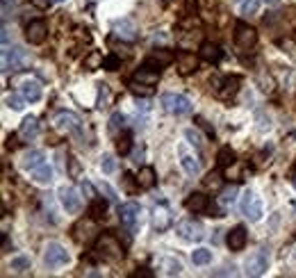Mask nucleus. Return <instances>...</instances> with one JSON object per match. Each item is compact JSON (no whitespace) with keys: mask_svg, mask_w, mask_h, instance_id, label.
Instances as JSON below:
<instances>
[{"mask_svg":"<svg viewBox=\"0 0 296 278\" xmlns=\"http://www.w3.org/2000/svg\"><path fill=\"white\" fill-rule=\"evenodd\" d=\"M94 253H96V258H100L103 262H116L123 258V246H121V242L116 240L114 235L105 233V235H100L98 240H96Z\"/></svg>","mask_w":296,"mask_h":278,"instance_id":"nucleus-1","label":"nucleus"},{"mask_svg":"<svg viewBox=\"0 0 296 278\" xmlns=\"http://www.w3.org/2000/svg\"><path fill=\"white\" fill-rule=\"evenodd\" d=\"M25 66H30V55H28V50H23L21 46H12V48L5 46V53H3L5 73L21 71V69H25Z\"/></svg>","mask_w":296,"mask_h":278,"instance_id":"nucleus-2","label":"nucleus"},{"mask_svg":"<svg viewBox=\"0 0 296 278\" xmlns=\"http://www.w3.org/2000/svg\"><path fill=\"white\" fill-rule=\"evenodd\" d=\"M159 105L173 116H187V114H192V110H194L192 100L182 94H162Z\"/></svg>","mask_w":296,"mask_h":278,"instance_id":"nucleus-3","label":"nucleus"},{"mask_svg":"<svg viewBox=\"0 0 296 278\" xmlns=\"http://www.w3.org/2000/svg\"><path fill=\"white\" fill-rule=\"evenodd\" d=\"M139 219H142V206L134 201H128L119 208V221L123 228H128L130 233H137Z\"/></svg>","mask_w":296,"mask_h":278,"instance_id":"nucleus-4","label":"nucleus"},{"mask_svg":"<svg viewBox=\"0 0 296 278\" xmlns=\"http://www.w3.org/2000/svg\"><path fill=\"white\" fill-rule=\"evenodd\" d=\"M69 260H71V256H69V251H66L62 244H57V242H48L46 244V253H43V265H46V267L57 269V267L69 265Z\"/></svg>","mask_w":296,"mask_h":278,"instance_id":"nucleus-5","label":"nucleus"},{"mask_svg":"<svg viewBox=\"0 0 296 278\" xmlns=\"http://www.w3.org/2000/svg\"><path fill=\"white\" fill-rule=\"evenodd\" d=\"M239 210L249 221H260L262 219V201L255 192L246 189L244 196H241V203H239Z\"/></svg>","mask_w":296,"mask_h":278,"instance_id":"nucleus-6","label":"nucleus"},{"mask_svg":"<svg viewBox=\"0 0 296 278\" xmlns=\"http://www.w3.org/2000/svg\"><path fill=\"white\" fill-rule=\"evenodd\" d=\"M176 233L180 240L185 242H201L205 237V228H203L201 221H194V219H187V221H180L176 226Z\"/></svg>","mask_w":296,"mask_h":278,"instance_id":"nucleus-7","label":"nucleus"},{"mask_svg":"<svg viewBox=\"0 0 296 278\" xmlns=\"http://www.w3.org/2000/svg\"><path fill=\"white\" fill-rule=\"evenodd\" d=\"M57 198H60L62 208L66 210V214H77L82 210V198L75 187H62L57 192Z\"/></svg>","mask_w":296,"mask_h":278,"instance_id":"nucleus-8","label":"nucleus"},{"mask_svg":"<svg viewBox=\"0 0 296 278\" xmlns=\"http://www.w3.org/2000/svg\"><path fill=\"white\" fill-rule=\"evenodd\" d=\"M235 43L241 50H249V48H253L255 43H258V32H255L249 23L239 21L235 26Z\"/></svg>","mask_w":296,"mask_h":278,"instance_id":"nucleus-9","label":"nucleus"},{"mask_svg":"<svg viewBox=\"0 0 296 278\" xmlns=\"http://www.w3.org/2000/svg\"><path fill=\"white\" fill-rule=\"evenodd\" d=\"M266 269H269V251H266V248H258V251L246 260V274L262 276Z\"/></svg>","mask_w":296,"mask_h":278,"instance_id":"nucleus-10","label":"nucleus"},{"mask_svg":"<svg viewBox=\"0 0 296 278\" xmlns=\"http://www.w3.org/2000/svg\"><path fill=\"white\" fill-rule=\"evenodd\" d=\"M52 123H55V128L60 130V133H66V135L80 133V116L73 114V112H60Z\"/></svg>","mask_w":296,"mask_h":278,"instance_id":"nucleus-11","label":"nucleus"},{"mask_svg":"<svg viewBox=\"0 0 296 278\" xmlns=\"http://www.w3.org/2000/svg\"><path fill=\"white\" fill-rule=\"evenodd\" d=\"M173 62H176V55H173V53H169V50H153L146 60H144L142 66H148V69H153V71H162V69H167V66H171Z\"/></svg>","mask_w":296,"mask_h":278,"instance_id":"nucleus-12","label":"nucleus"},{"mask_svg":"<svg viewBox=\"0 0 296 278\" xmlns=\"http://www.w3.org/2000/svg\"><path fill=\"white\" fill-rule=\"evenodd\" d=\"M46 37H48V23L43 18H35V21H30L25 26V39L30 43H35V46L46 41Z\"/></svg>","mask_w":296,"mask_h":278,"instance_id":"nucleus-13","label":"nucleus"},{"mask_svg":"<svg viewBox=\"0 0 296 278\" xmlns=\"http://www.w3.org/2000/svg\"><path fill=\"white\" fill-rule=\"evenodd\" d=\"M171 223H173V214H171V210H169L167 203H159V206L153 208V228L155 231L164 233L171 228Z\"/></svg>","mask_w":296,"mask_h":278,"instance_id":"nucleus-14","label":"nucleus"},{"mask_svg":"<svg viewBox=\"0 0 296 278\" xmlns=\"http://www.w3.org/2000/svg\"><path fill=\"white\" fill-rule=\"evenodd\" d=\"M178 155H180V167H182V171H185L189 178H196L198 173H201V162L196 160V155L194 153H189L187 150V146H178Z\"/></svg>","mask_w":296,"mask_h":278,"instance_id":"nucleus-15","label":"nucleus"},{"mask_svg":"<svg viewBox=\"0 0 296 278\" xmlns=\"http://www.w3.org/2000/svg\"><path fill=\"white\" fill-rule=\"evenodd\" d=\"M214 89H217V96L223 100L232 98V96L239 91V78L237 75H230V78H223V80H214Z\"/></svg>","mask_w":296,"mask_h":278,"instance_id":"nucleus-16","label":"nucleus"},{"mask_svg":"<svg viewBox=\"0 0 296 278\" xmlns=\"http://www.w3.org/2000/svg\"><path fill=\"white\" fill-rule=\"evenodd\" d=\"M198 60H201V57H196L194 53H187V50L178 53L176 55L178 73H180V75H192V73H196L198 71Z\"/></svg>","mask_w":296,"mask_h":278,"instance_id":"nucleus-17","label":"nucleus"},{"mask_svg":"<svg viewBox=\"0 0 296 278\" xmlns=\"http://www.w3.org/2000/svg\"><path fill=\"white\" fill-rule=\"evenodd\" d=\"M226 244L230 251H244V246L249 244V233H246L244 226H235L230 233L226 235Z\"/></svg>","mask_w":296,"mask_h":278,"instance_id":"nucleus-18","label":"nucleus"},{"mask_svg":"<svg viewBox=\"0 0 296 278\" xmlns=\"http://www.w3.org/2000/svg\"><path fill=\"white\" fill-rule=\"evenodd\" d=\"M185 208L189 210V212H196V214L207 212V210H210V198H207L203 192H194L185 198Z\"/></svg>","mask_w":296,"mask_h":278,"instance_id":"nucleus-19","label":"nucleus"},{"mask_svg":"<svg viewBox=\"0 0 296 278\" xmlns=\"http://www.w3.org/2000/svg\"><path fill=\"white\" fill-rule=\"evenodd\" d=\"M21 94H23V98H25L28 103H37V100H41L43 89H41V85H39L37 80L28 78V80L21 82Z\"/></svg>","mask_w":296,"mask_h":278,"instance_id":"nucleus-20","label":"nucleus"},{"mask_svg":"<svg viewBox=\"0 0 296 278\" xmlns=\"http://www.w3.org/2000/svg\"><path fill=\"white\" fill-rule=\"evenodd\" d=\"M114 32H116V37L125 39V41H134V39H137V28H134V23L130 21V18H119V21H114Z\"/></svg>","mask_w":296,"mask_h":278,"instance_id":"nucleus-21","label":"nucleus"},{"mask_svg":"<svg viewBox=\"0 0 296 278\" xmlns=\"http://www.w3.org/2000/svg\"><path fill=\"white\" fill-rule=\"evenodd\" d=\"M110 198L105 196V198H100V196H96V198H91V206H89V214H91V221H103L105 217H107V208H110Z\"/></svg>","mask_w":296,"mask_h":278,"instance_id":"nucleus-22","label":"nucleus"},{"mask_svg":"<svg viewBox=\"0 0 296 278\" xmlns=\"http://www.w3.org/2000/svg\"><path fill=\"white\" fill-rule=\"evenodd\" d=\"M198 57H201V60H205V62H210V64H217V62H219L221 57H223V53H221V48L217 46V43L205 41V43H201Z\"/></svg>","mask_w":296,"mask_h":278,"instance_id":"nucleus-23","label":"nucleus"},{"mask_svg":"<svg viewBox=\"0 0 296 278\" xmlns=\"http://www.w3.org/2000/svg\"><path fill=\"white\" fill-rule=\"evenodd\" d=\"M46 162V155H43V150H28L25 155H23L21 160V167L25 169V171H32V169H37L39 164Z\"/></svg>","mask_w":296,"mask_h":278,"instance_id":"nucleus-24","label":"nucleus"},{"mask_svg":"<svg viewBox=\"0 0 296 278\" xmlns=\"http://www.w3.org/2000/svg\"><path fill=\"white\" fill-rule=\"evenodd\" d=\"M137 183H139V187L142 189H150V187H155V183H157V173H155V169L153 167H142L139 169V173H137Z\"/></svg>","mask_w":296,"mask_h":278,"instance_id":"nucleus-25","label":"nucleus"},{"mask_svg":"<svg viewBox=\"0 0 296 278\" xmlns=\"http://www.w3.org/2000/svg\"><path fill=\"white\" fill-rule=\"evenodd\" d=\"M30 175H32V180L39 183V185H50L52 183V167L43 162V164H39L37 169H32Z\"/></svg>","mask_w":296,"mask_h":278,"instance_id":"nucleus-26","label":"nucleus"},{"mask_svg":"<svg viewBox=\"0 0 296 278\" xmlns=\"http://www.w3.org/2000/svg\"><path fill=\"white\" fill-rule=\"evenodd\" d=\"M132 80L155 87V85H157V80H159V71H153V69H148V66H142V69H139V71L132 75Z\"/></svg>","mask_w":296,"mask_h":278,"instance_id":"nucleus-27","label":"nucleus"},{"mask_svg":"<svg viewBox=\"0 0 296 278\" xmlns=\"http://www.w3.org/2000/svg\"><path fill=\"white\" fill-rule=\"evenodd\" d=\"M37 133H39V121H37V116H25V119L21 121L18 135H21V137H25V139H32Z\"/></svg>","mask_w":296,"mask_h":278,"instance_id":"nucleus-28","label":"nucleus"},{"mask_svg":"<svg viewBox=\"0 0 296 278\" xmlns=\"http://www.w3.org/2000/svg\"><path fill=\"white\" fill-rule=\"evenodd\" d=\"M116 153L119 155H128L130 150H132V135L128 133V130H123L121 135H116Z\"/></svg>","mask_w":296,"mask_h":278,"instance_id":"nucleus-29","label":"nucleus"},{"mask_svg":"<svg viewBox=\"0 0 296 278\" xmlns=\"http://www.w3.org/2000/svg\"><path fill=\"white\" fill-rule=\"evenodd\" d=\"M125 121H128V119H125L123 112H114V114L110 116V125H107L110 135H114V137H116V135L123 133V130H125Z\"/></svg>","mask_w":296,"mask_h":278,"instance_id":"nucleus-30","label":"nucleus"},{"mask_svg":"<svg viewBox=\"0 0 296 278\" xmlns=\"http://www.w3.org/2000/svg\"><path fill=\"white\" fill-rule=\"evenodd\" d=\"M9 269L14 271V274H28V271L32 269V262L28 256H16L12 258V262H9Z\"/></svg>","mask_w":296,"mask_h":278,"instance_id":"nucleus-31","label":"nucleus"},{"mask_svg":"<svg viewBox=\"0 0 296 278\" xmlns=\"http://www.w3.org/2000/svg\"><path fill=\"white\" fill-rule=\"evenodd\" d=\"M235 162H237V155L230 146H223L219 153H217V164H219V167H232Z\"/></svg>","mask_w":296,"mask_h":278,"instance_id":"nucleus-32","label":"nucleus"},{"mask_svg":"<svg viewBox=\"0 0 296 278\" xmlns=\"http://www.w3.org/2000/svg\"><path fill=\"white\" fill-rule=\"evenodd\" d=\"M103 62H105L103 53H100V50H91L89 55L85 57V69H87V71H96V69H103Z\"/></svg>","mask_w":296,"mask_h":278,"instance_id":"nucleus-33","label":"nucleus"},{"mask_svg":"<svg viewBox=\"0 0 296 278\" xmlns=\"http://www.w3.org/2000/svg\"><path fill=\"white\" fill-rule=\"evenodd\" d=\"M192 262H194V265H198V267L210 265V262H212V251H210V248H196V251L192 253Z\"/></svg>","mask_w":296,"mask_h":278,"instance_id":"nucleus-34","label":"nucleus"},{"mask_svg":"<svg viewBox=\"0 0 296 278\" xmlns=\"http://www.w3.org/2000/svg\"><path fill=\"white\" fill-rule=\"evenodd\" d=\"M219 201L223 203V206H232V203L237 201V185H228V187H223Z\"/></svg>","mask_w":296,"mask_h":278,"instance_id":"nucleus-35","label":"nucleus"},{"mask_svg":"<svg viewBox=\"0 0 296 278\" xmlns=\"http://www.w3.org/2000/svg\"><path fill=\"white\" fill-rule=\"evenodd\" d=\"M130 91L134 96H153V87L150 85H144V82H137V80H130Z\"/></svg>","mask_w":296,"mask_h":278,"instance_id":"nucleus-36","label":"nucleus"},{"mask_svg":"<svg viewBox=\"0 0 296 278\" xmlns=\"http://www.w3.org/2000/svg\"><path fill=\"white\" fill-rule=\"evenodd\" d=\"M162 267H164V274H167V276H176V274H180V271H182L180 260H176V258H167V260L162 262Z\"/></svg>","mask_w":296,"mask_h":278,"instance_id":"nucleus-37","label":"nucleus"},{"mask_svg":"<svg viewBox=\"0 0 296 278\" xmlns=\"http://www.w3.org/2000/svg\"><path fill=\"white\" fill-rule=\"evenodd\" d=\"M5 103H7V107H12L14 112H21L23 107H25L28 100L23 98V94H21V96H18V94H9L7 98H5Z\"/></svg>","mask_w":296,"mask_h":278,"instance_id":"nucleus-38","label":"nucleus"},{"mask_svg":"<svg viewBox=\"0 0 296 278\" xmlns=\"http://www.w3.org/2000/svg\"><path fill=\"white\" fill-rule=\"evenodd\" d=\"M260 9V0H244L239 7V12L244 14V16H255Z\"/></svg>","mask_w":296,"mask_h":278,"instance_id":"nucleus-39","label":"nucleus"},{"mask_svg":"<svg viewBox=\"0 0 296 278\" xmlns=\"http://www.w3.org/2000/svg\"><path fill=\"white\" fill-rule=\"evenodd\" d=\"M100 169H103V173H114L116 171V160H114V155H110V153H105L103 158H100Z\"/></svg>","mask_w":296,"mask_h":278,"instance_id":"nucleus-40","label":"nucleus"},{"mask_svg":"<svg viewBox=\"0 0 296 278\" xmlns=\"http://www.w3.org/2000/svg\"><path fill=\"white\" fill-rule=\"evenodd\" d=\"M185 139L194 146V148H201V146H203L201 133H198V130H194V128H187V130H185Z\"/></svg>","mask_w":296,"mask_h":278,"instance_id":"nucleus-41","label":"nucleus"},{"mask_svg":"<svg viewBox=\"0 0 296 278\" xmlns=\"http://www.w3.org/2000/svg\"><path fill=\"white\" fill-rule=\"evenodd\" d=\"M107 100H110V89H107V85L100 82V85H98V100H96V105L103 110V107H107Z\"/></svg>","mask_w":296,"mask_h":278,"instance_id":"nucleus-42","label":"nucleus"},{"mask_svg":"<svg viewBox=\"0 0 296 278\" xmlns=\"http://www.w3.org/2000/svg\"><path fill=\"white\" fill-rule=\"evenodd\" d=\"M119 66H121V57H119V55H107V57H105L103 69H107V71H116Z\"/></svg>","mask_w":296,"mask_h":278,"instance_id":"nucleus-43","label":"nucleus"},{"mask_svg":"<svg viewBox=\"0 0 296 278\" xmlns=\"http://www.w3.org/2000/svg\"><path fill=\"white\" fill-rule=\"evenodd\" d=\"M80 192L87 194V198H96V196H98V194H96V189H94V185H91L89 180H82V183H80Z\"/></svg>","mask_w":296,"mask_h":278,"instance_id":"nucleus-44","label":"nucleus"},{"mask_svg":"<svg viewBox=\"0 0 296 278\" xmlns=\"http://www.w3.org/2000/svg\"><path fill=\"white\" fill-rule=\"evenodd\" d=\"M14 3H16V0H3V16H9V14H12Z\"/></svg>","mask_w":296,"mask_h":278,"instance_id":"nucleus-45","label":"nucleus"},{"mask_svg":"<svg viewBox=\"0 0 296 278\" xmlns=\"http://www.w3.org/2000/svg\"><path fill=\"white\" fill-rule=\"evenodd\" d=\"M73 178H77V173H80V162H77L75 158H71V171H69Z\"/></svg>","mask_w":296,"mask_h":278,"instance_id":"nucleus-46","label":"nucleus"},{"mask_svg":"<svg viewBox=\"0 0 296 278\" xmlns=\"http://www.w3.org/2000/svg\"><path fill=\"white\" fill-rule=\"evenodd\" d=\"M103 192H105V196H107L110 201H116V194H114V189H112L107 183H103Z\"/></svg>","mask_w":296,"mask_h":278,"instance_id":"nucleus-47","label":"nucleus"},{"mask_svg":"<svg viewBox=\"0 0 296 278\" xmlns=\"http://www.w3.org/2000/svg\"><path fill=\"white\" fill-rule=\"evenodd\" d=\"M228 274H230V276H235V274H237V271H235V267H230V269H228V267H226V269H223V271H214V276H228Z\"/></svg>","mask_w":296,"mask_h":278,"instance_id":"nucleus-48","label":"nucleus"},{"mask_svg":"<svg viewBox=\"0 0 296 278\" xmlns=\"http://www.w3.org/2000/svg\"><path fill=\"white\" fill-rule=\"evenodd\" d=\"M153 274L150 271H137V274H132V278H150Z\"/></svg>","mask_w":296,"mask_h":278,"instance_id":"nucleus-49","label":"nucleus"},{"mask_svg":"<svg viewBox=\"0 0 296 278\" xmlns=\"http://www.w3.org/2000/svg\"><path fill=\"white\" fill-rule=\"evenodd\" d=\"M264 3H266V5H278L280 0H264Z\"/></svg>","mask_w":296,"mask_h":278,"instance_id":"nucleus-50","label":"nucleus"},{"mask_svg":"<svg viewBox=\"0 0 296 278\" xmlns=\"http://www.w3.org/2000/svg\"><path fill=\"white\" fill-rule=\"evenodd\" d=\"M50 3H64V0H50Z\"/></svg>","mask_w":296,"mask_h":278,"instance_id":"nucleus-51","label":"nucleus"}]
</instances>
